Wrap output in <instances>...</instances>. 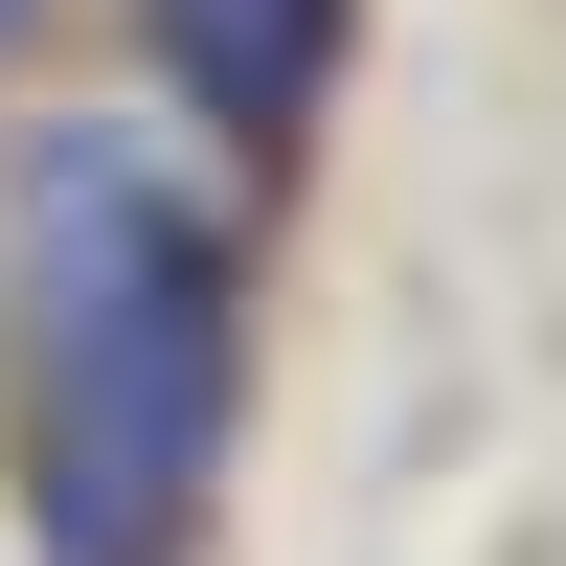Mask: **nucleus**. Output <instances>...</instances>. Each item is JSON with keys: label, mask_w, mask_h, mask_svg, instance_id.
Wrapping results in <instances>:
<instances>
[{"label": "nucleus", "mask_w": 566, "mask_h": 566, "mask_svg": "<svg viewBox=\"0 0 566 566\" xmlns=\"http://www.w3.org/2000/svg\"><path fill=\"white\" fill-rule=\"evenodd\" d=\"M227 181H181L136 114H69L23 159V544L181 566L227 476Z\"/></svg>", "instance_id": "nucleus-1"}, {"label": "nucleus", "mask_w": 566, "mask_h": 566, "mask_svg": "<svg viewBox=\"0 0 566 566\" xmlns=\"http://www.w3.org/2000/svg\"><path fill=\"white\" fill-rule=\"evenodd\" d=\"M340 23L363 0H159V69L205 91L227 136H295L317 91H340Z\"/></svg>", "instance_id": "nucleus-2"}, {"label": "nucleus", "mask_w": 566, "mask_h": 566, "mask_svg": "<svg viewBox=\"0 0 566 566\" xmlns=\"http://www.w3.org/2000/svg\"><path fill=\"white\" fill-rule=\"evenodd\" d=\"M0 45H23V0H0Z\"/></svg>", "instance_id": "nucleus-3"}]
</instances>
